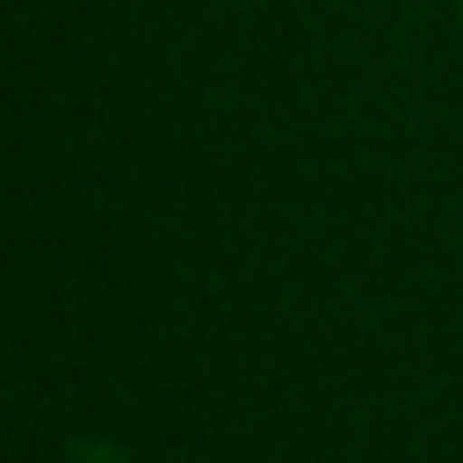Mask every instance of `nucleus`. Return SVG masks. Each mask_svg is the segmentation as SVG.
<instances>
[]
</instances>
